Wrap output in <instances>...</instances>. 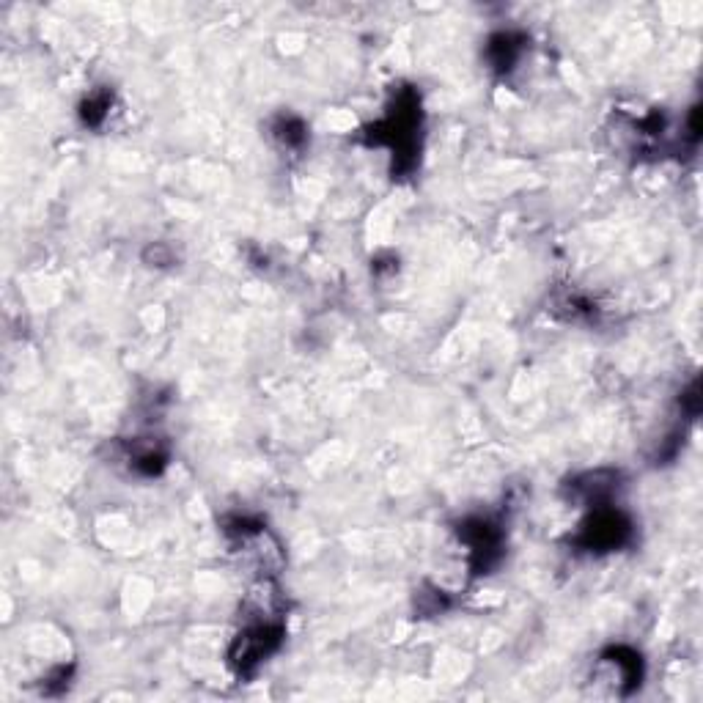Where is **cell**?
Masks as SVG:
<instances>
[{
    "instance_id": "cell-7",
    "label": "cell",
    "mask_w": 703,
    "mask_h": 703,
    "mask_svg": "<svg viewBox=\"0 0 703 703\" xmlns=\"http://www.w3.org/2000/svg\"><path fill=\"white\" fill-rule=\"evenodd\" d=\"M130 465L141 476H157L168 465V451H165V445H160V440L143 437V440H135L130 445Z\"/></svg>"
},
{
    "instance_id": "cell-9",
    "label": "cell",
    "mask_w": 703,
    "mask_h": 703,
    "mask_svg": "<svg viewBox=\"0 0 703 703\" xmlns=\"http://www.w3.org/2000/svg\"><path fill=\"white\" fill-rule=\"evenodd\" d=\"M275 138L289 149H300L308 141V127L297 116H281L275 121Z\"/></svg>"
},
{
    "instance_id": "cell-5",
    "label": "cell",
    "mask_w": 703,
    "mask_h": 703,
    "mask_svg": "<svg viewBox=\"0 0 703 703\" xmlns=\"http://www.w3.org/2000/svg\"><path fill=\"white\" fill-rule=\"evenodd\" d=\"M618 473L613 470H596V473H585V476L574 478L572 495L574 498L585 500L588 506H605L610 503V495L618 489Z\"/></svg>"
},
{
    "instance_id": "cell-4",
    "label": "cell",
    "mask_w": 703,
    "mask_h": 703,
    "mask_svg": "<svg viewBox=\"0 0 703 703\" xmlns=\"http://www.w3.org/2000/svg\"><path fill=\"white\" fill-rule=\"evenodd\" d=\"M459 539L465 541L470 552L473 574H487L503 558V530L498 522L484 520V517L465 520L459 525Z\"/></svg>"
},
{
    "instance_id": "cell-1",
    "label": "cell",
    "mask_w": 703,
    "mask_h": 703,
    "mask_svg": "<svg viewBox=\"0 0 703 703\" xmlns=\"http://www.w3.org/2000/svg\"><path fill=\"white\" fill-rule=\"evenodd\" d=\"M418 127H421V102L412 88H404L396 97V108L388 110V119L371 130V143L390 146L401 171H410L418 149V135H415Z\"/></svg>"
},
{
    "instance_id": "cell-2",
    "label": "cell",
    "mask_w": 703,
    "mask_h": 703,
    "mask_svg": "<svg viewBox=\"0 0 703 703\" xmlns=\"http://www.w3.org/2000/svg\"><path fill=\"white\" fill-rule=\"evenodd\" d=\"M283 638H286V624L281 616H253L231 643L228 665L239 676H250L261 662H267V657L281 649Z\"/></svg>"
},
{
    "instance_id": "cell-8",
    "label": "cell",
    "mask_w": 703,
    "mask_h": 703,
    "mask_svg": "<svg viewBox=\"0 0 703 703\" xmlns=\"http://www.w3.org/2000/svg\"><path fill=\"white\" fill-rule=\"evenodd\" d=\"M602 662H607V665H613L618 671V679H621V684L629 690H635V687H640V679H643V662H640V654L638 651L627 649V646H613V649H607L605 654H602Z\"/></svg>"
},
{
    "instance_id": "cell-6",
    "label": "cell",
    "mask_w": 703,
    "mask_h": 703,
    "mask_svg": "<svg viewBox=\"0 0 703 703\" xmlns=\"http://www.w3.org/2000/svg\"><path fill=\"white\" fill-rule=\"evenodd\" d=\"M522 47H525V36L514 31L495 33L487 42V61L492 69L498 72H511L514 64L520 61Z\"/></svg>"
},
{
    "instance_id": "cell-3",
    "label": "cell",
    "mask_w": 703,
    "mask_h": 703,
    "mask_svg": "<svg viewBox=\"0 0 703 703\" xmlns=\"http://www.w3.org/2000/svg\"><path fill=\"white\" fill-rule=\"evenodd\" d=\"M632 539V520L610 503L594 506V514L580 525L574 544L585 552H613Z\"/></svg>"
},
{
    "instance_id": "cell-10",
    "label": "cell",
    "mask_w": 703,
    "mask_h": 703,
    "mask_svg": "<svg viewBox=\"0 0 703 703\" xmlns=\"http://www.w3.org/2000/svg\"><path fill=\"white\" fill-rule=\"evenodd\" d=\"M108 110H110V94L108 91H99V94H94V97H88L86 102H83L80 116H83V121H86L88 127H99V124L105 121V116H108Z\"/></svg>"
}]
</instances>
